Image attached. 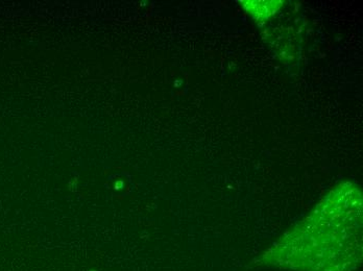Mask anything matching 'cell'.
<instances>
[{
  "mask_svg": "<svg viewBox=\"0 0 363 271\" xmlns=\"http://www.w3.org/2000/svg\"><path fill=\"white\" fill-rule=\"evenodd\" d=\"M243 6L257 19H267L279 10L282 1H245Z\"/></svg>",
  "mask_w": 363,
  "mask_h": 271,
  "instance_id": "obj_1",
  "label": "cell"
}]
</instances>
